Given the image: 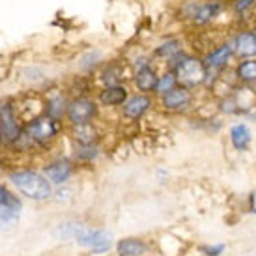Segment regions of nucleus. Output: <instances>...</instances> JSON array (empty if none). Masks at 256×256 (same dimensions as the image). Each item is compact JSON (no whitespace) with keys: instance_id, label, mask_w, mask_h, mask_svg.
Listing matches in <instances>:
<instances>
[{"instance_id":"7c9ffc66","label":"nucleus","mask_w":256,"mask_h":256,"mask_svg":"<svg viewBox=\"0 0 256 256\" xmlns=\"http://www.w3.org/2000/svg\"><path fill=\"white\" fill-rule=\"evenodd\" d=\"M2 107H4V105H2V101H0V108H2Z\"/></svg>"},{"instance_id":"ddd939ff","label":"nucleus","mask_w":256,"mask_h":256,"mask_svg":"<svg viewBox=\"0 0 256 256\" xmlns=\"http://www.w3.org/2000/svg\"><path fill=\"white\" fill-rule=\"evenodd\" d=\"M159 73L156 68V62H148V64L135 68L133 70V84L136 86V90L142 94H152L156 96V88L159 82Z\"/></svg>"},{"instance_id":"f257e3e1","label":"nucleus","mask_w":256,"mask_h":256,"mask_svg":"<svg viewBox=\"0 0 256 256\" xmlns=\"http://www.w3.org/2000/svg\"><path fill=\"white\" fill-rule=\"evenodd\" d=\"M164 68L174 72L180 86H185L192 92L212 84V75L204 64L202 52H194V50L187 49L184 52H180L178 56L172 58Z\"/></svg>"},{"instance_id":"6e6552de","label":"nucleus","mask_w":256,"mask_h":256,"mask_svg":"<svg viewBox=\"0 0 256 256\" xmlns=\"http://www.w3.org/2000/svg\"><path fill=\"white\" fill-rule=\"evenodd\" d=\"M159 100V105L163 110L166 112H174V114H180V112H187L189 108L194 105V100H196V96L192 90L189 88H185V86H176V88H172L170 92H166L164 96L161 98H157Z\"/></svg>"},{"instance_id":"0eeeda50","label":"nucleus","mask_w":256,"mask_h":256,"mask_svg":"<svg viewBox=\"0 0 256 256\" xmlns=\"http://www.w3.org/2000/svg\"><path fill=\"white\" fill-rule=\"evenodd\" d=\"M230 42L234 47L236 60L256 58V26L250 24H238L230 34Z\"/></svg>"},{"instance_id":"cd10ccee","label":"nucleus","mask_w":256,"mask_h":256,"mask_svg":"<svg viewBox=\"0 0 256 256\" xmlns=\"http://www.w3.org/2000/svg\"><path fill=\"white\" fill-rule=\"evenodd\" d=\"M222 250H224L222 243H217V245H212V247H202V252L206 256H219L222 254Z\"/></svg>"},{"instance_id":"f03ea898","label":"nucleus","mask_w":256,"mask_h":256,"mask_svg":"<svg viewBox=\"0 0 256 256\" xmlns=\"http://www.w3.org/2000/svg\"><path fill=\"white\" fill-rule=\"evenodd\" d=\"M224 15H230L226 0H185L180 8L182 21L198 30L215 26Z\"/></svg>"},{"instance_id":"aec40b11","label":"nucleus","mask_w":256,"mask_h":256,"mask_svg":"<svg viewBox=\"0 0 256 256\" xmlns=\"http://www.w3.org/2000/svg\"><path fill=\"white\" fill-rule=\"evenodd\" d=\"M68 96L62 92H56L47 98V103H45V114L50 116V118H56V120H62V116H66L68 112V105H70Z\"/></svg>"},{"instance_id":"2f4dec72","label":"nucleus","mask_w":256,"mask_h":256,"mask_svg":"<svg viewBox=\"0 0 256 256\" xmlns=\"http://www.w3.org/2000/svg\"><path fill=\"white\" fill-rule=\"evenodd\" d=\"M226 2H228V0H226Z\"/></svg>"},{"instance_id":"1a4fd4ad","label":"nucleus","mask_w":256,"mask_h":256,"mask_svg":"<svg viewBox=\"0 0 256 256\" xmlns=\"http://www.w3.org/2000/svg\"><path fill=\"white\" fill-rule=\"evenodd\" d=\"M73 240H77L78 245L92 249V252H105L110 249L112 245V236L107 234L105 230H88L82 224L75 222V230H73Z\"/></svg>"},{"instance_id":"f3484780","label":"nucleus","mask_w":256,"mask_h":256,"mask_svg":"<svg viewBox=\"0 0 256 256\" xmlns=\"http://www.w3.org/2000/svg\"><path fill=\"white\" fill-rule=\"evenodd\" d=\"M129 98L128 86L124 84H114V86H103L98 94V103L101 107H122Z\"/></svg>"},{"instance_id":"bb28decb","label":"nucleus","mask_w":256,"mask_h":256,"mask_svg":"<svg viewBox=\"0 0 256 256\" xmlns=\"http://www.w3.org/2000/svg\"><path fill=\"white\" fill-rule=\"evenodd\" d=\"M0 206H8V208H21V202L19 198L8 191L4 185H0Z\"/></svg>"},{"instance_id":"9b49d317","label":"nucleus","mask_w":256,"mask_h":256,"mask_svg":"<svg viewBox=\"0 0 256 256\" xmlns=\"http://www.w3.org/2000/svg\"><path fill=\"white\" fill-rule=\"evenodd\" d=\"M22 129L24 128H21L12 105H4L0 108V140L2 142H17L22 135Z\"/></svg>"},{"instance_id":"f8f14e48","label":"nucleus","mask_w":256,"mask_h":256,"mask_svg":"<svg viewBox=\"0 0 256 256\" xmlns=\"http://www.w3.org/2000/svg\"><path fill=\"white\" fill-rule=\"evenodd\" d=\"M156 105V101H154V96L152 94H133V96H129L128 101L122 105V114H124V118H128V120H140L144 114L150 112V108Z\"/></svg>"},{"instance_id":"c85d7f7f","label":"nucleus","mask_w":256,"mask_h":256,"mask_svg":"<svg viewBox=\"0 0 256 256\" xmlns=\"http://www.w3.org/2000/svg\"><path fill=\"white\" fill-rule=\"evenodd\" d=\"M249 208H250V212L256 215V191L250 192V196H249Z\"/></svg>"},{"instance_id":"393cba45","label":"nucleus","mask_w":256,"mask_h":256,"mask_svg":"<svg viewBox=\"0 0 256 256\" xmlns=\"http://www.w3.org/2000/svg\"><path fill=\"white\" fill-rule=\"evenodd\" d=\"M176 86H178V80H176L174 72L164 68L163 72L159 73V82H157V88H156V98H161V96H164L166 92H170L172 88H176Z\"/></svg>"},{"instance_id":"c756f323","label":"nucleus","mask_w":256,"mask_h":256,"mask_svg":"<svg viewBox=\"0 0 256 256\" xmlns=\"http://www.w3.org/2000/svg\"><path fill=\"white\" fill-rule=\"evenodd\" d=\"M157 178H159V182H164V180L168 178V172L164 170V168H159L157 170Z\"/></svg>"},{"instance_id":"9d476101","label":"nucleus","mask_w":256,"mask_h":256,"mask_svg":"<svg viewBox=\"0 0 256 256\" xmlns=\"http://www.w3.org/2000/svg\"><path fill=\"white\" fill-rule=\"evenodd\" d=\"M189 47L185 45V40L182 36H168L157 43L150 54L154 58V62H161L163 66H166L172 58L178 56L180 52H184Z\"/></svg>"},{"instance_id":"412c9836","label":"nucleus","mask_w":256,"mask_h":256,"mask_svg":"<svg viewBox=\"0 0 256 256\" xmlns=\"http://www.w3.org/2000/svg\"><path fill=\"white\" fill-rule=\"evenodd\" d=\"M72 136L77 144H98L100 133L92 124H82V126H72Z\"/></svg>"},{"instance_id":"423d86ee","label":"nucleus","mask_w":256,"mask_h":256,"mask_svg":"<svg viewBox=\"0 0 256 256\" xmlns=\"http://www.w3.org/2000/svg\"><path fill=\"white\" fill-rule=\"evenodd\" d=\"M100 114V105L98 101L88 98V96H77L70 101L66 120L72 126H82V124H92Z\"/></svg>"},{"instance_id":"4be33fe9","label":"nucleus","mask_w":256,"mask_h":256,"mask_svg":"<svg viewBox=\"0 0 256 256\" xmlns=\"http://www.w3.org/2000/svg\"><path fill=\"white\" fill-rule=\"evenodd\" d=\"M78 68L84 73H92L103 66V52L98 49H88L78 56Z\"/></svg>"},{"instance_id":"4468645a","label":"nucleus","mask_w":256,"mask_h":256,"mask_svg":"<svg viewBox=\"0 0 256 256\" xmlns=\"http://www.w3.org/2000/svg\"><path fill=\"white\" fill-rule=\"evenodd\" d=\"M230 75L240 86H256V58H245V60H236Z\"/></svg>"},{"instance_id":"39448f33","label":"nucleus","mask_w":256,"mask_h":256,"mask_svg":"<svg viewBox=\"0 0 256 256\" xmlns=\"http://www.w3.org/2000/svg\"><path fill=\"white\" fill-rule=\"evenodd\" d=\"M10 180L22 194H26L32 200H47L52 196V184L45 174L34 170H19L14 172Z\"/></svg>"},{"instance_id":"7ed1b4c3","label":"nucleus","mask_w":256,"mask_h":256,"mask_svg":"<svg viewBox=\"0 0 256 256\" xmlns=\"http://www.w3.org/2000/svg\"><path fill=\"white\" fill-rule=\"evenodd\" d=\"M202 58H204V64H206L208 72L212 75V82H214L217 77L230 72L236 62L234 47H232L230 38L226 36L224 40H220V42L214 43L212 47H208V49L202 52Z\"/></svg>"},{"instance_id":"b1692460","label":"nucleus","mask_w":256,"mask_h":256,"mask_svg":"<svg viewBox=\"0 0 256 256\" xmlns=\"http://www.w3.org/2000/svg\"><path fill=\"white\" fill-rule=\"evenodd\" d=\"M73 156L78 163H92L100 156V146L98 144H75Z\"/></svg>"},{"instance_id":"20e7f679","label":"nucleus","mask_w":256,"mask_h":256,"mask_svg":"<svg viewBox=\"0 0 256 256\" xmlns=\"http://www.w3.org/2000/svg\"><path fill=\"white\" fill-rule=\"evenodd\" d=\"M62 129V124L56 118L50 116H40L30 122L26 128L22 129V135L17 142H24L26 146H45V144L52 142L58 136Z\"/></svg>"},{"instance_id":"5701e85b","label":"nucleus","mask_w":256,"mask_h":256,"mask_svg":"<svg viewBox=\"0 0 256 256\" xmlns=\"http://www.w3.org/2000/svg\"><path fill=\"white\" fill-rule=\"evenodd\" d=\"M146 252V243L135 238H128L118 243V254L120 256H140Z\"/></svg>"},{"instance_id":"a878e982","label":"nucleus","mask_w":256,"mask_h":256,"mask_svg":"<svg viewBox=\"0 0 256 256\" xmlns=\"http://www.w3.org/2000/svg\"><path fill=\"white\" fill-rule=\"evenodd\" d=\"M19 217V208H8V206H0V226H6L10 222L17 220Z\"/></svg>"},{"instance_id":"dca6fc26","label":"nucleus","mask_w":256,"mask_h":256,"mask_svg":"<svg viewBox=\"0 0 256 256\" xmlns=\"http://www.w3.org/2000/svg\"><path fill=\"white\" fill-rule=\"evenodd\" d=\"M228 140L238 152H247L252 144V129L247 122H234L228 129Z\"/></svg>"},{"instance_id":"a211bd4d","label":"nucleus","mask_w":256,"mask_h":256,"mask_svg":"<svg viewBox=\"0 0 256 256\" xmlns=\"http://www.w3.org/2000/svg\"><path fill=\"white\" fill-rule=\"evenodd\" d=\"M126 66L122 60H108L100 68V80L103 86H114L124 82Z\"/></svg>"},{"instance_id":"6ab92c4d","label":"nucleus","mask_w":256,"mask_h":256,"mask_svg":"<svg viewBox=\"0 0 256 256\" xmlns=\"http://www.w3.org/2000/svg\"><path fill=\"white\" fill-rule=\"evenodd\" d=\"M228 12L236 24H247L249 15L256 12V0H228Z\"/></svg>"},{"instance_id":"2eb2a0df","label":"nucleus","mask_w":256,"mask_h":256,"mask_svg":"<svg viewBox=\"0 0 256 256\" xmlns=\"http://www.w3.org/2000/svg\"><path fill=\"white\" fill-rule=\"evenodd\" d=\"M73 172H75V164L70 159H56L43 168V174L52 185H64L73 176Z\"/></svg>"}]
</instances>
